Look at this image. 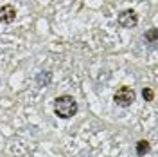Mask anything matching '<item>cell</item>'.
I'll return each mask as SVG.
<instances>
[{
	"instance_id": "1",
	"label": "cell",
	"mask_w": 158,
	"mask_h": 157,
	"mask_svg": "<svg viewBox=\"0 0 158 157\" xmlns=\"http://www.w3.org/2000/svg\"><path fill=\"white\" fill-rule=\"evenodd\" d=\"M77 112V103L72 96H59L54 99V114L61 119H69Z\"/></svg>"
},
{
	"instance_id": "8",
	"label": "cell",
	"mask_w": 158,
	"mask_h": 157,
	"mask_svg": "<svg viewBox=\"0 0 158 157\" xmlns=\"http://www.w3.org/2000/svg\"><path fill=\"white\" fill-rule=\"evenodd\" d=\"M146 40H149L151 43H156V29H155V27L146 33Z\"/></svg>"
},
{
	"instance_id": "5",
	"label": "cell",
	"mask_w": 158,
	"mask_h": 157,
	"mask_svg": "<svg viewBox=\"0 0 158 157\" xmlns=\"http://www.w3.org/2000/svg\"><path fill=\"white\" fill-rule=\"evenodd\" d=\"M50 72H40L38 76H36V83H38L40 87H47L50 83Z\"/></svg>"
},
{
	"instance_id": "7",
	"label": "cell",
	"mask_w": 158,
	"mask_h": 157,
	"mask_svg": "<svg viewBox=\"0 0 158 157\" xmlns=\"http://www.w3.org/2000/svg\"><path fill=\"white\" fill-rule=\"evenodd\" d=\"M142 96H144V99H146V101H153V96H155V92H153V88L146 87L144 90H142Z\"/></svg>"
},
{
	"instance_id": "3",
	"label": "cell",
	"mask_w": 158,
	"mask_h": 157,
	"mask_svg": "<svg viewBox=\"0 0 158 157\" xmlns=\"http://www.w3.org/2000/svg\"><path fill=\"white\" fill-rule=\"evenodd\" d=\"M117 22H118V25H122V27H126V29H131V27H135L138 24V16L133 9H126L118 15Z\"/></svg>"
},
{
	"instance_id": "4",
	"label": "cell",
	"mask_w": 158,
	"mask_h": 157,
	"mask_svg": "<svg viewBox=\"0 0 158 157\" xmlns=\"http://www.w3.org/2000/svg\"><path fill=\"white\" fill-rule=\"evenodd\" d=\"M15 20H16V9L11 4L0 7V22L2 24H13Z\"/></svg>"
},
{
	"instance_id": "2",
	"label": "cell",
	"mask_w": 158,
	"mask_h": 157,
	"mask_svg": "<svg viewBox=\"0 0 158 157\" xmlns=\"http://www.w3.org/2000/svg\"><path fill=\"white\" fill-rule=\"evenodd\" d=\"M113 101L117 103L118 107H129L135 101V90L131 87H120L113 94Z\"/></svg>"
},
{
	"instance_id": "6",
	"label": "cell",
	"mask_w": 158,
	"mask_h": 157,
	"mask_svg": "<svg viewBox=\"0 0 158 157\" xmlns=\"http://www.w3.org/2000/svg\"><path fill=\"white\" fill-rule=\"evenodd\" d=\"M149 143L148 141H144V139H142V141H138L137 143V155H146V154H148L149 152Z\"/></svg>"
}]
</instances>
